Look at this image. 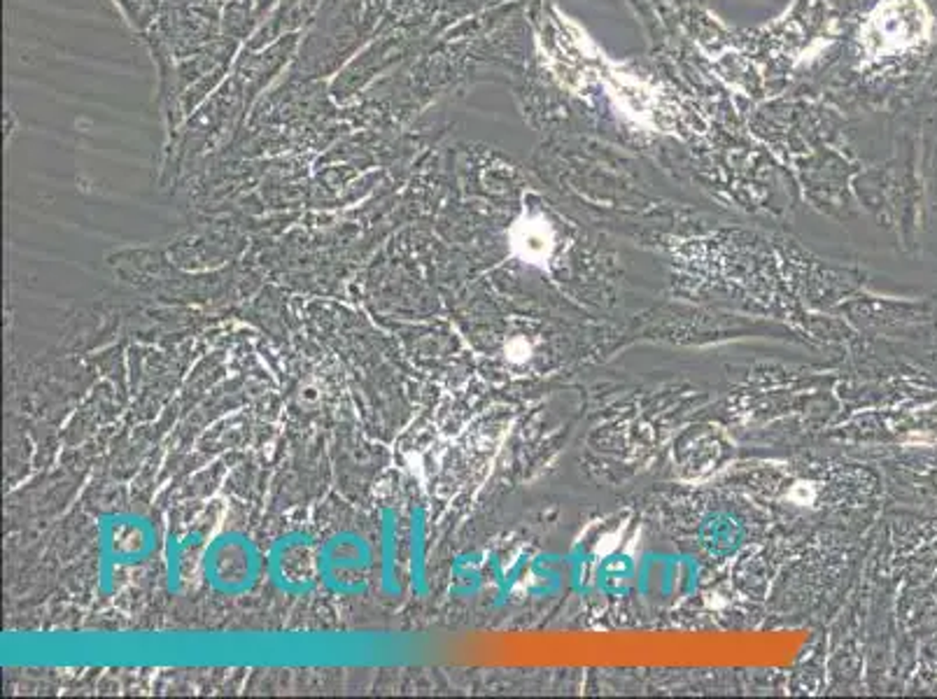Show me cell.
Masks as SVG:
<instances>
[{
  "label": "cell",
  "instance_id": "6da1fadb",
  "mask_svg": "<svg viewBox=\"0 0 937 699\" xmlns=\"http://www.w3.org/2000/svg\"><path fill=\"white\" fill-rule=\"evenodd\" d=\"M935 29L924 0H879L856 30L865 63L898 59L928 43Z\"/></svg>",
  "mask_w": 937,
  "mask_h": 699
},
{
  "label": "cell",
  "instance_id": "7a4b0ae2",
  "mask_svg": "<svg viewBox=\"0 0 937 699\" xmlns=\"http://www.w3.org/2000/svg\"><path fill=\"white\" fill-rule=\"evenodd\" d=\"M511 248L527 264H546L557 248L555 226L544 212H522L511 229Z\"/></svg>",
  "mask_w": 937,
  "mask_h": 699
}]
</instances>
